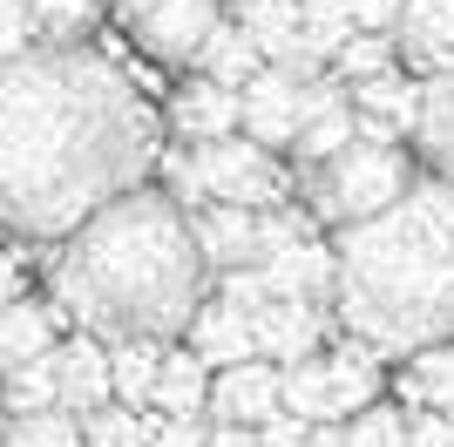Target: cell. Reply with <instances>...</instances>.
Returning <instances> with one entry per match:
<instances>
[{
  "mask_svg": "<svg viewBox=\"0 0 454 447\" xmlns=\"http://www.w3.org/2000/svg\"><path fill=\"white\" fill-rule=\"evenodd\" d=\"M156 115L109 55L35 41L0 61V224L68 238L82 217L143 184Z\"/></svg>",
  "mask_w": 454,
  "mask_h": 447,
  "instance_id": "1",
  "label": "cell"
},
{
  "mask_svg": "<svg viewBox=\"0 0 454 447\" xmlns=\"http://www.w3.org/2000/svg\"><path fill=\"white\" fill-rule=\"evenodd\" d=\"M48 285L61 312L102 339H176L204 305L210 258L170 190L136 184L61 238Z\"/></svg>",
  "mask_w": 454,
  "mask_h": 447,
  "instance_id": "2",
  "label": "cell"
},
{
  "mask_svg": "<svg viewBox=\"0 0 454 447\" xmlns=\"http://www.w3.org/2000/svg\"><path fill=\"white\" fill-rule=\"evenodd\" d=\"M340 305L346 333L373 339L380 353H420L454 339V184L414 176L407 197L340 231Z\"/></svg>",
  "mask_w": 454,
  "mask_h": 447,
  "instance_id": "3",
  "label": "cell"
},
{
  "mask_svg": "<svg viewBox=\"0 0 454 447\" xmlns=\"http://www.w3.org/2000/svg\"><path fill=\"white\" fill-rule=\"evenodd\" d=\"M163 190L184 210L197 204H245V210H278L292 197L285 169L271 163V149L258 136H210V143H184L176 156H163Z\"/></svg>",
  "mask_w": 454,
  "mask_h": 447,
  "instance_id": "4",
  "label": "cell"
},
{
  "mask_svg": "<svg viewBox=\"0 0 454 447\" xmlns=\"http://www.w3.org/2000/svg\"><path fill=\"white\" fill-rule=\"evenodd\" d=\"M414 184V163H407V149L400 143H373V136H353L340 156H325V163H305L299 169V197L305 210L319 224H360V217H380V210L407 197Z\"/></svg>",
  "mask_w": 454,
  "mask_h": 447,
  "instance_id": "5",
  "label": "cell"
},
{
  "mask_svg": "<svg viewBox=\"0 0 454 447\" xmlns=\"http://www.w3.org/2000/svg\"><path fill=\"white\" fill-rule=\"evenodd\" d=\"M115 14H122V35L163 68H197L210 27L224 20L217 0H122Z\"/></svg>",
  "mask_w": 454,
  "mask_h": 447,
  "instance_id": "6",
  "label": "cell"
},
{
  "mask_svg": "<svg viewBox=\"0 0 454 447\" xmlns=\"http://www.w3.org/2000/svg\"><path fill=\"white\" fill-rule=\"evenodd\" d=\"M285 407V366L278 359H238V366H217V380H210V420H245V427H258V420H271V413Z\"/></svg>",
  "mask_w": 454,
  "mask_h": 447,
  "instance_id": "7",
  "label": "cell"
},
{
  "mask_svg": "<svg viewBox=\"0 0 454 447\" xmlns=\"http://www.w3.org/2000/svg\"><path fill=\"white\" fill-rule=\"evenodd\" d=\"M299 82H305L299 68L265 61V68L238 89V95H245V129L258 136L265 149H292V143H299V122H305V115H299Z\"/></svg>",
  "mask_w": 454,
  "mask_h": 447,
  "instance_id": "8",
  "label": "cell"
},
{
  "mask_svg": "<svg viewBox=\"0 0 454 447\" xmlns=\"http://www.w3.org/2000/svg\"><path fill=\"white\" fill-rule=\"evenodd\" d=\"M170 129L184 136V143H210V136L245 129V95L197 68V82H184V89L170 95Z\"/></svg>",
  "mask_w": 454,
  "mask_h": 447,
  "instance_id": "9",
  "label": "cell"
},
{
  "mask_svg": "<svg viewBox=\"0 0 454 447\" xmlns=\"http://www.w3.org/2000/svg\"><path fill=\"white\" fill-rule=\"evenodd\" d=\"M325 325H333L325 298H271L265 312H258V353L278 359V366L312 359L325 346Z\"/></svg>",
  "mask_w": 454,
  "mask_h": 447,
  "instance_id": "10",
  "label": "cell"
},
{
  "mask_svg": "<svg viewBox=\"0 0 454 447\" xmlns=\"http://www.w3.org/2000/svg\"><path fill=\"white\" fill-rule=\"evenodd\" d=\"M190 231H197V244H204L210 271L265 264V231H258V210H245V204H197L190 210Z\"/></svg>",
  "mask_w": 454,
  "mask_h": 447,
  "instance_id": "11",
  "label": "cell"
},
{
  "mask_svg": "<svg viewBox=\"0 0 454 447\" xmlns=\"http://www.w3.org/2000/svg\"><path fill=\"white\" fill-rule=\"evenodd\" d=\"M55 372H61V407L95 413L102 400H115L109 339H102V333H89V325H82V339H61V346H55Z\"/></svg>",
  "mask_w": 454,
  "mask_h": 447,
  "instance_id": "12",
  "label": "cell"
},
{
  "mask_svg": "<svg viewBox=\"0 0 454 447\" xmlns=\"http://www.w3.org/2000/svg\"><path fill=\"white\" fill-rule=\"evenodd\" d=\"M265 278H271L278 298H333V285H340V251L305 231V238L278 244L265 258Z\"/></svg>",
  "mask_w": 454,
  "mask_h": 447,
  "instance_id": "13",
  "label": "cell"
},
{
  "mask_svg": "<svg viewBox=\"0 0 454 447\" xmlns=\"http://www.w3.org/2000/svg\"><path fill=\"white\" fill-rule=\"evenodd\" d=\"M190 346H197L210 366H238V359H258V318L217 292V298H204V305H197V318H190Z\"/></svg>",
  "mask_w": 454,
  "mask_h": 447,
  "instance_id": "14",
  "label": "cell"
},
{
  "mask_svg": "<svg viewBox=\"0 0 454 447\" xmlns=\"http://www.w3.org/2000/svg\"><path fill=\"white\" fill-rule=\"evenodd\" d=\"M61 305L55 298H27L20 292L7 312H0V372H14V366H27V359H41V353H55L61 346Z\"/></svg>",
  "mask_w": 454,
  "mask_h": 447,
  "instance_id": "15",
  "label": "cell"
},
{
  "mask_svg": "<svg viewBox=\"0 0 454 447\" xmlns=\"http://www.w3.org/2000/svg\"><path fill=\"white\" fill-rule=\"evenodd\" d=\"M150 407L163 420H204L210 413V359L197 346H163V372H156Z\"/></svg>",
  "mask_w": 454,
  "mask_h": 447,
  "instance_id": "16",
  "label": "cell"
},
{
  "mask_svg": "<svg viewBox=\"0 0 454 447\" xmlns=\"http://www.w3.org/2000/svg\"><path fill=\"white\" fill-rule=\"evenodd\" d=\"M394 48L420 68H454V0H400Z\"/></svg>",
  "mask_w": 454,
  "mask_h": 447,
  "instance_id": "17",
  "label": "cell"
},
{
  "mask_svg": "<svg viewBox=\"0 0 454 447\" xmlns=\"http://www.w3.org/2000/svg\"><path fill=\"white\" fill-rule=\"evenodd\" d=\"M238 20H245V35L265 48V61L319 74V61L305 55V41H299V0H238Z\"/></svg>",
  "mask_w": 454,
  "mask_h": 447,
  "instance_id": "18",
  "label": "cell"
},
{
  "mask_svg": "<svg viewBox=\"0 0 454 447\" xmlns=\"http://www.w3.org/2000/svg\"><path fill=\"white\" fill-rule=\"evenodd\" d=\"M414 143H420V156H427V169L454 184V68H434V82H420Z\"/></svg>",
  "mask_w": 454,
  "mask_h": 447,
  "instance_id": "19",
  "label": "cell"
},
{
  "mask_svg": "<svg viewBox=\"0 0 454 447\" xmlns=\"http://www.w3.org/2000/svg\"><path fill=\"white\" fill-rule=\"evenodd\" d=\"M197 68L217 74V82H231V89H245L251 74L265 68V48L245 35V20H217L210 41H204V55H197Z\"/></svg>",
  "mask_w": 454,
  "mask_h": 447,
  "instance_id": "20",
  "label": "cell"
},
{
  "mask_svg": "<svg viewBox=\"0 0 454 447\" xmlns=\"http://www.w3.org/2000/svg\"><path fill=\"white\" fill-rule=\"evenodd\" d=\"M109 366H115V400H129V407H150L156 393V372H163V339H109Z\"/></svg>",
  "mask_w": 454,
  "mask_h": 447,
  "instance_id": "21",
  "label": "cell"
},
{
  "mask_svg": "<svg viewBox=\"0 0 454 447\" xmlns=\"http://www.w3.org/2000/svg\"><path fill=\"white\" fill-rule=\"evenodd\" d=\"M353 109L387 115L400 136H414V122H420V82H407V74H394V68L360 74V82H353Z\"/></svg>",
  "mask_w": 454,
  "mask_h": 447,
  "instance_id": "22",
  "label": "cell"
},
{
  "mask_svg": "<svg viewBox=\"0 0 454 447\" xmlns=\"http://www.w3.org/2000/svg\"><path fill=\"white\" fill-rule=\"evenodd\" d=\"M353 27H360V20H353L346 0H299V41H305V55L319 61V68H333V55L346 48Z\"/></svg>",
  "mask_w": 454,
  "mask_h": 447,
  "instance_id": "23",
  "label": "cell"
},
{
  "mask_svg": "<svg viewBox=\"0 0 454 447\" xmlns=\"http://www.w3.org/2000/svg\"><path fill=\"white\" fill-rule=\"evenodd\" d=\"M0 407H7V413L61 407V372H55V353H41V359H27V366L0 372Z\"/></svg>",
  "mask_w": 454,
  "mask_h": 447,
  "instance_id": "24",
  "label": "cell"
},
{
  "mask_svg": "<svg viewBox=\"0 0 454 447\" xmlns=\"http://www.w3.org/2000/svg\"><path fill=\"white\" fill-rule=\"evenodd\" d=\"M407 400L414 407H441V413H454V346L448 339H434V346H420L414 353V366H407Z\"/></svg>",
  "mask_w": 454,
  "mask_h": 447,
  "instance_id": "25",
  "label": "cell"
},
{
  "mask_svg": "<svg viewBox=\"0 0 454 447\" xmlns=\"http://www.w3.org/2000/svg\"><path fill=\"white\" fill-rule=\"evenodd\" d=\"M285 407L305 413V420H346L325 359H292V366H285Z\"/></svg>",
  "mask_w": 454,
  "mask_h": 447,
  "instance_id": "26",
  "label": "cell"
},
{
  "mask_svg": "<svg viewBox=\"0 0 454 447\" xmlns=\"http://www.w3.org/2000/svg\"><path fill=\"white\" fill-rule=\"evenodd\" d=\"M0 447H82V413L75 407L14 413V420L0 427Z\"/></svg>",
  "mask_w": 454,
  "mask_h": 447,
  "instance_id": "27",
  "label": "cell"
},
{
  "mask_svg": "<svg viewBox=\"0 0 454 447\" xmlns=\"http://www.w3.org/2000/svg\"><path fill=\"white\" fill-rule=\"evenodd\" d=\"M156 420L129 407V400H102L95 413H82V447H150Z\"/></svg>",
  "mask_w": 454,
  "mask_h": 447,
  "instance_id": "28",
  "label": "cell"
},
{
  "mask_svg": "<svg viewBox=\"0 0 454 447\" xmlns=\"http://www.w3.org/2000/svg\"><path fill=\"white\" fill-rule=\"evenodd\" d=\"M353 136H360V109H353V102H346V109H325V115H312V122L299 129L292 163H299V169H305V163H325V156H340Z\"/></svg>",
  "mask_w": 454,
  "mask_h": 447,
  "instance_id": "29",
  "label": "cell"
},
{
  "mask_svg": "<svg viewBox=\"0 0 454 447\" xmlns=\"http://www.w3.org/2000/svg\"><path fill=\"white\" fill-rule=\"evenodd\" d=\"M380 68H394V35H380V27H353V35H346V48L333 55V74H346V82L380 74Z\"/></svg>",
  "mask_w": 454,
  "mask_h": 447,
  "instance_id": "30",
  "label": "cell"
},
{
  "mask_svg": "<svg viewBox=\"0 0 454 447\" xmlns=\"http://www.w3.org/2000/svg\"><path fill=\"white\" fill-rule=\"evenodd\" d=\"M41 20V41H82L102 20V0H27Z\"/></svg>",
  "mask_w": 454,
  "mask_h": 447,
  "instance_id": "31",
  "label": "cell"
},
{
  "mask_svg": "<svg viewBox=\"0 0 454 447\" xmlns=\"http://www.w3.org/2000/svg\"><path fill=\"white\" fill-rule=\"evenodd\" d=\"M346 441L353 447H407V413L400 407H360L353 420H346Z\"/></svg>",
  "mask_w": 454,
  "mask_h": 447,
  "instance_id": "32",
  "label": "cell"
},
{
  "mask_svg": "<svg viewBox=\"0 0 454 447\" xmlns=\"http://www.w3.org/2000/svg\"><path fill=\"white\" fill-rule=\"evenodd\" d=\"M217 278H224L217 292H224L231 305H245L251 318H258L271 298H278V292H271V278H265V264H231V271H217Z\"/></svg>",
  "mask_w": 454,
  "mask_h": 447,
  "instance_id": "33",
  "label": "cell"
},
{
  "mask_svg": "<svg viewBox=\"0 0 454 447\" xmlns=\"http://www.w3.org/2000/svg\"><path fill=\"white\" fill-rule=\"evenodd\" d=\"M35 41H41L35 7H27V0H0V61H7V55H27Z\"/></svg>",
  "mask_w": 454,
  "mask_h": 447,
  "instance_id": "34",
  "label": "cell"
},
{
  "mask_svg": "<svg viewBox=\"0 0 454 447\" xmlns=\"http://www.w3.org/2000/svg\"><path fill=\"white\" fill-rule=\"evenodd\" d=\"M407 447H454V413H441V407L407 413Z\"/></svg>",
  "mask_w": 454,
  "mask_h": 447,
  "instance_id": "35",
  "label": "cell"
},
{
  "mask_svg": "<svg viewBox=\"0 0 454 447\" xmlns=\"http://www.w3.org/2000/svg\"><path fill=\"white\" fill-rule=\"evenodd\" d=\"M305 434H312V420L292 413V407H278L271 420H258V441H265V447H305Z\"/></svg>",
  "mask_w": 454,
  "mask_h": 447,
  "instance_id": "36",
  "label": "cell"
},
{
  "mask_svg": "<svg viewBox=\"0 0 454 447\" xmlns=\"http://www.w3.org/2000/svg\"><path fill=\"white\" fill-rule=\"evenodd\" d=\"M346 7H353L360 27H380V35H394V20H400V0H346Z\"/></svg>",
  "mask_w": 454,
  "mask_h": 447,
  "instance_id": "37",
  "label": "cell"
},
{
  "mask_svg": "<svg viewBox=\"0 0 454 447\" xmlns=\"http://www.w3.org/2000/svg\"><path fill=\"white\" fill-rule=\"evenodd\" d=\"M20 292H27V258H20V251H0V312H7Z\"/></svg>",
  "mask_w": 454,
  "mask_h": 447,
  "instance_id": "38",
  "label": "cell"
},
{
  "mask_svg": "<svg viewBox=\"0 0 454 447\" xmlns=\"http://www.w3.org/2000/svg\"><path fill=\"white\" fill-rule=\"evenodd\" d=\"M204 447H265V441H258V427H245V420H210Z\"/></svg>",
  "mask_w": 454,
  "mask_h": 447,
  "instance_id": "39",
  "label": "cell"
},
{
  "mask_svg": "<svg viewBox=\"0 0 454 447\" xmlns=\"http://www.w3.org/2000/svg\"><path fill=\"white\" fill-rule=\"evenodd\" d=\"M305 447H353V441H346V420H312Z\"/></svg>",
  "mask_w": 454,
  "mask_h": 447,
  "instance_id": "40",
  "label": "cell"
}]
</instances>
